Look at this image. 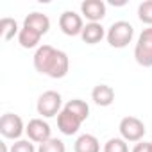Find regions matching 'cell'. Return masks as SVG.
I'll use <instances>...</instances> for the list:
<instances>
[{
    "label": "cell",
    "instance_id": "6da1fadb",
    "mask_svg": "<svg viewBox=\"0 0 152 152\" xmlns=\"http://www.w3.org/2000/svg\"><path fill=\"white\" fill-rule=\"evenodd\" d=\"M34 68L36 72L47 75L50 79H63L70 70V59L66 52L54 48L52 45H41L38 47L34 54Z\"/></svg>",
    "mask_w": 152,
    "mask_h": 152
},
{
    "label": "cell",
    "instance_id": "7a4b0ae2",
    "mask_svg": "<svg viewBox=\"0 0 152 152\" xmlns=\"http://www.w3.org/2000/svg\"><path fill=\"white\" fill-rule=\"evenodd\" d=\"M132 36H134V27L129 22L120 20V22H115L107 29L106 39L113 48H125L132 41Z\"/></svg>",
    "mask_w": 152,
    "mask_h": 152
},
{
    "label": "cell",
    "instance_id": "3957f363",
    "mask_svg": "<svg viewBox=\"0 0 152 152\" xmlns=\"http://www.w3.org/2000/svg\"><path fill=\"white\" fill-rule=\"evenodd\" d=\"M36 109H38V115H41L43 118L57 116L61 113V109H63V97H61V93H57L54 90H48V91L41 93L39 99H38Z\"/></svg>",
    "mask_w": 152,
    "mask_h": 152
},
{
    "label": "cell",
    "instance_id": "277c9868",
    "mask_svg": "<svg viewBox=\"0 0 152 152\" xmlns=\"http://www.w3.org/2000/svg\"><path fill=\"white\" fill-rule=\"evenodd\" d=\"M134 59L140 66L150 68L152 66V27H147L138 36L134 47Z\"/></svg>",
    "mask_w": 152,
    "mask_h": 152
},
{
    "label": "cell",
    "instance_id": "5b68a950",
    "mask_svg": "<svg viewBox=\"0 0 152 152\" xmlns=\"http://www.w3.org/2000/svg\"><path fill=\"white\" fill-rule=\"evenodd\" d=\"M118 131H120V136L125 140V141H132V143H138L143 140L147 129H145V124L136 118V116H125L120 120V125H118Z\"/></svg>",
    "mask_w": 152,
    "mask_h": 152
},
{
    "label": "cell",
    "instance_id": "8992f818",
    "mask_svg": "<svg viewBox=\"0 0 152 152\" xmlns=\"http://www.w3.org/2000/svg\"><path fill=\"white\" fill-rule=\"evenodd\" d=\"M25 132L23 127V120L15 115V113H6L0 118V134H2L6 140H20V136Z\"/></svg>",
    "mask_w": 152,
    "mask_h": 152
},
{
    "label": "cell",
    "instance_id": "52a82bcc",
    "mask_svg": "<svg viewBox=\"0 0 152 152\" xmlns=\"http://www.w3.org/2000/svg\"><path fill=\"white\" fill-rule=\"evenodd\" d=\"M25 132H27V136H29V140L32 143H39V145L52 138V129L43 118H32L27 124Z\"/></svg>",
    "mask_w": 152,
    "mask_h": 152
},
{
    "label": "cell",
    "instance_id": "ba28073f",
    "mask_svg": "<svg viewBox=\"0 0 152 152\" xmlns=\"http://www.w3.org/2000/svg\"><path fill=\"white\" fill-rule=\"evenodd\" d=\"M59 29L66 36H79V34H83V29H84L83 16L77 15V13H73V11H64L59 16Z\"/></svg>",
    "mask_w": 152,
    "mask_h": 152
},
{
    "label": "cell",
    "instance_id": "9c48e42d",
    "mask_svg": "<svg viewBox=\"0 0 152 152\" xmlns=\"http://www.w3.org/2000/svg\"><path fill=\"white\" fill-rule=\"evenodd\" d=\"M81 13L90 23H100V20L106 16V2L102 0H84L81 4Z\"/></svg>",
    "mask_w": 152,
    "mask_h": 152
},
{
    "label": "cell",
    "instance_id": "30bf717a",
    "mask_svg": "<svg viewBox=\"0 0 152 152\" xmlns=\"http://www.w3.org/2000/svg\"><path fill=\"white\" fill-rule=\"evenodd\" d=\"M83 120L79 116H75L73 113H70L68 109H61V113L57 115V129L64 134V136H72L79 131Z\"/></svg>",
    "mask_w": 152,
    "mask_h": 152
},
{
    "label": "cell",
    "instance_id": "8fae6325",
    "mask_svg": "<svg viewBox=\"0 0 152 152\" xmlns=\"http://www.w3.org/2000/svg\"><path fill=\"white\" fill-rule=\"evenodd\" d=\"M23 27L38 32L39 36H45L48 32V29H50V18L47 15H43V13H31V15L25 16Z\"/></svg>",
    "mask_w": 152,
    "mask_h": 152
},
{
    "label": "cell",
    "instance_id": "7c38bea8",
    "mask_svg": "<svg viewBox=\"0 0 152 152\" xmlns=\"http://www.w3.org/2000/svg\"><path fill=\"white\" fill-rule=\"evenodd\" d=\"M91 100L100 107H107L115 102V90L107 84H97L91 91Z\"/></svg>",
    "mask_w": 152,
    "mask_h": 152
},
{
    "label": "cell",
    "instance_id": "4fadbf2b",
    "mask_svg": "<svg viewBox=\"0 0 152 152\" xmlns=\"http://www.w3.org/2000/svg\"><path fill=\"white\" fill-rule=\"evenodd\" d=\"M106 34H107V32L104 31V27H102L100 23H86L84 29H83L81 38H83V41L88 43V45H97V43H100V41L106 38Z\"/></svg>",
    "mask_w": 152,
    "mask_h": 152
},
{
    "label": "cell",
    "instance_id": "5bb4252c",
    "mask_svg": "<svg viewBox=\"0 0 152 152\" xmlns=\"http://www.w3.org/2000/svg\"><path fill=\"white\" fill-rule=\"evenodd\" d=\"M75 152H100V143L93 134H81L73 145Z\"/></svg>",
    "mask_w": 152,
    "mask_h": 152
},
{
    "label": "cell",
    "instance_id": "9a60e30c",
    "mask_svg": "<svg viewBox=\"0 0 152 152\" xmlns=\"http://www.w3.org/2000/svg\"><path fill=\"white\" fill-rule=\"evenodd\" d=\"M63 107H64V109H68L70 113H73L75 116H79L83 122H84V120H88V116H90V106H88L84 100H81V99L68 100Z\"/></svg>",
    "mask_w": 152,
    "mask_h": 152
},
{
    "label": "cell",
    "instance_id": "2e32d148",
    "mask_svg": "<svg viewBox=\"0 0 152 152\" xmlns=\"http://www.w3.org/2000/svg\"><path fill=\"white\" fill-rule=\"evenodd\" d=\"M39 39H41V36L38 32H34V31H31L27 27H22L20 29V34H18L20 47H23V48H34V47H38Z\"/></svg>",
    "mask_w": 152,
    "mask_h": 152
},
{
    "label": "cell",
    "instance_id": "e0dca14e",
    "mask_svg": "<svg viewBox=\"0 0 152 152\" xmlns=\"http://www.w3.org/2000/svg\"><path fill=\"white\" fill-rule=\"evenodd\" d=\"M0 34H2L4 41H11L15 36H18L20 29H18L16 20L15 18H2V22H0Z\"/></svg>",
    "mask_w": 152,
    "mask_h": 152
},
{
    "label": "cell",
    "instance_id": "ac0fdd59",
    "mask_svg": "<svg viewBox=\"0 0 152 152\" xmlns=\"http://www.w3.org/2000/svg\"><path fill=\"white\" fill-rule=\"evenodd\" d=\"M138 18L141 23L152 27V0H145L138 6Z\"/></svg>",
    "mask_w": 152,
    "mask_h": 152
},
{
    "label": "cell",
    "instance_id": "d6986e66",
    "mask_svg": "<svg viewBox=\"0 0 152 152\" xmlns=\"http://www.w3.org/2000/svg\"><path fill=\"white\" fill-rule=\"evenodd\" d=\"M104 152H129V145L124 138H111L106 141Z\"/></svg>",
    "mask_w": 152,
    "mask_h": 152
},
{
    "label": "cell",
    "instance_id": "ffe728a7",
    "mask_svg": "<svg viewBox=\"0 0 152 152\" xmlns=\"http://www.w3.org/2000/svg\"><path fill=\"white\" fill-rule=\"evenodd\" d=\"M38 152H66V147L61 140L50 138L48 141H45L38 147Z\"/></svg>",
    "mask_w": 152,
    "mask_h": 152
},
{
    "label": "cell",
    "instance_id": "44dd1931",
    "mask_svg": "<svg viewBox=\"0 0 152 152\" xmlns=\"http://www.w3.org/2000/svg\"><path fill=\"white\" fill-rule=\"evenodd\" d=\"M11 152H38L31 140H18L11 145Z\"/></svg>",
    "mask_w": 152,
    "mask_h": 152
},
{
    "label": "cell",
    "instance_id": "7402d4cb",
    "mask_svg": "<svg viewBox=\"0 0 152 152\" xmlns=\"http://www.w3.org/2000/svg\"><path fill=\"white\" fill-rule=\"evenodd\" d=\"M132 152H150V141H138Z\"/></svg>",
    "mask_w": 152,
    "mask_h": 152
},
{
    "label": "cell",
    "instance_id": "603a6c76",
    "mask_svg": "<svg viewBox=\"0 0 152 152\" xmlns=\"http://www.w3.org/2000/svg\"><path fill=\"white\" fill-rule=\"evenodd\" d=\"M0 147H2V152H11V148H7V143H0Z\"/></svg>",
    "mask_w": 152,
    "mask_h": 152
},
{
    "label": "cell",
    "instance_id": "cb8c5ba5",
    "mask_svg": "<svg viewBox=\"0 0 152 152\" xmlns=\"http://www.w3.org/2000/svg\"><path fill=\"white\" fill-rule=\"evenodd\" d=\"M150 152H152V141H150Z\"/></svg>",
    "mask_w": 152,
    "mask_h": 152
}]
</instances>
